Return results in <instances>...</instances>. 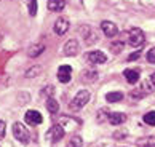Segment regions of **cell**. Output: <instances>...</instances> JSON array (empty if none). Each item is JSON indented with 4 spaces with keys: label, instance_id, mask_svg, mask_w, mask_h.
Segmentation results:
<instances>
[{
    "label": "cell",
    "instance_id": "obj_6",
    "mask_svg": "<svg viewBox=\"0 0 155 147\" xmlns=\"http://www.w3.org/2000/svg\"><path fill=\"white\" fill-rule=\"evenodd\" d=\"M87 58H88V61H90L91 64H104L106 61H107V56L102 53V51H99V50L90 51V53L87 54Z\"/></svg>",
    "mask_w": 155,
    "mask_h": 147
},
{
    "label": "cell",
    "instance_id": "obj_29",
    "mask_svg": "<svg viewBox=\"0 0 155 147\" xmlns=\"http://www.w3.org/2000/svg\"><path fill=\"white\" fill-rule=\"evenodd\" d=\"M5 133H7V125L3 120H0V138H5Z\"/></svg>",
    "mask_w": 155,
    "mask_h": 147
},
{
    "label": "cell",
    "instance_id": "obj_2",
    "mask_svg": "<svg viewBox=\"0 0 155 147\" xmlns=\"http://www.w3.org/2000/svg\"><path fill=\"white\" fill-rule=\"evenodd\" d=\"M13 134H15V138L18 139L19 142H22V144H27V142H29V139H31L29 131H27L26 126L22 125V123H19V122L13 123Z\"/></svg>",
    "mask_w": 155,
    "mask_h": 147
},
{
    "label": "cell",
    "instance_id": "obj_30",
    "mask_svg": "<svg viewBox=\"0 0 155 147\" xmlns=\"http://www.w3.org/2000/svg\"><path fill=\"white\" fill-rule=\"evenodd\" d=\"M139 56H141V53H139V51H136V53H133V54H130V56H128V61H136L137 58H139Z\"/></svg>",
    "mask_w": 155,
    "mask_h": 147
},
{
    "label": "cell",
    "instance_id": "obj_12",
    "mask_svg": "<svg viewBox=\"0 0 155 147\" xmlns=\"http://www.w3.org/2000/svg\"><path fill=\"white\" fill-rule=\"evenodd\" d=\"M48 136L51 141H54V142H58V141L62 139V136H64V129H62L61 125H54L53 128L48 131Z\"/></svg>",
    "mask_w": 155,
    "mask_h": 147
},
{
    "label": "cell",
    "instance_id": "obj_31",
    "mask_svg": "<svg viewBox=\"0 0 155 147\" xmlns=\"http://www.w3.org/2000/svg\"><path fill=\"white\" fill-rule=\"evenodd\" d=\"M125 134H126V131H122V133L117 131V133H114V138H117V139H123V138H126Z\"/></svg>",
    "mask_w": 155,
    "mask_h": 147
},
{
    "label": "cell",
    "instance_id": "obj_18",
    "mask_svg": "<svg viewBox=\"0 0 155 147\" xmlns=\"http://www.w3.org/2000/svg\"><path fill=\"white\" fill-rule=\"evenodd\" d=\"M123 99V93L122 91H110L106 94V101L107 103H120Z\"/></svg>",
    "mask_w": 155,
    "mask_h": 147
},
{
    "label": "cell",
    "instance_id": "obj_10",
    "mask_svg": "<svg viewBox=\"0 0 155 147\" xmlns=\"http://www.w3.org/2000/svg\"><path fill=\"white\" fill-rule=\"evenodd\" d=\"M69 31V21L66 18H58L54 22V32L58 35H64V34Z\"/></svg>",
    "mask_w": 155,
    "mask_h": 147
},
{
    "label": "cell",
    "instance_id": "obj_21",
    "mask_svg": "<svg viewBox=\"0 0 155 147\" xmlns=\"http://www.w3.org/2000/svg\"><path fill=\"white\" fill-rule=\"evenodd\" d=\"M53 94H54V87L53 85H47V87L40 91V96H42V98H47V99L53 98Z\"/></svg>",
    "mask_w": 155,
    "mask_h": 147
},
{
    "label": "cell",
    "instance_id": "obj_4",
    "mask_svg": "<svg viewBox=\"0 0 155 147\" xmlns=\"http://www.w3.org/2000/svg\"><path fill=\"white\" fill-rule=\"evenodd\" d=\"M80 32L83 34V37H85V42H87V45L96 43L97 40H99V37H97V32H96L94 29H91L90 26H82V27H80Z\"/></svg>",
    "mask_w": 155,
    "mask_h": 147
},
{
    "label": "cell",
    "instance_id": "obj_26",
    "mask_svg": "<svg viewBox=\"0 0 155 147\" xmlns=\"http://www.w3.org/2000/svg\"><path fill=\"white\" fill-rule=\"evenodd\" d=\"M27 7H29V15L31 16L37 15V0H27Z\"/></svg>",
    "mask_w": 155,
    "mask_h": 147
},
{
    "label": "cell",
    "instance_id": "obj_32",
    "mask_svg": "<svg viewBox=\"0 0 155 147\" xmlns=\"http://www.w3.org/2000/svg\"><path fill=\"white\" fill-rule=\"evenodd\" d=\"M150 82L153 83V87H155V72L152 74V77H150Z\"/></svg>",
    "mask_w": 155,
    "mask_h": 147
},
{
    "label": "cell",
    "instance_id": "obj_11",
    "mask_svg": "<svg viewBox=\"0 0 155 147\" xmlns=\"http://www.w3.org/2000/svg\"><path fill=\"white\" fill-rule=\"evenodd\" d=\"M78 53V42L77 40H67L64 43V54L66 56H75Z\"/></svg>",
    "mask_w": 155,
    "mask_h": 147
},
{
    "label": "cell",
    "instance_id": "obj_19",
    "mask_svg": "<svg viewBox=\"0 0 155 147\" xmlns=\"http://www.w3.org/2000/svg\"><path fill=\"white\" fill-rule=\"evenodd\" d=\"M40 72H42V67L40 66H34V67H31V69H27L26 70V78H35V77H38L40 75Z\"/></svg>",
    "mask_w": 155,
    "mask_h": 147
},
{
    "label": "cell",
    "instance_id": "obj_9",
    "mask_svg": "<svg viewBox=\"0 0 155 147\" xmlns=\"http://www.w3.org/2000/svg\"><path fill=\"white\" fill-rule=\"evenodd\" d=\"M109 123L114 126H117V125H123V123L126 122V115L122 114V112H110L109 114Z\"/></svg>",
    "mask_w": 155,
    "mask_h": 147
},
{
    "label": "cell",
    "instance_id": "obj_17",
    "mask_svg": "<svg viewBox=\"0 0 155 147\" xmlns=\"http://www.w3.org/2000/svg\"><path fill=\"white\" fill-rule=\"evenodd\" d=\"M47 109H48L50 114H53V115L58 114L59 112V103L54 98H50V99H47Z\"/></svg>",
    "mask_w": 155,
    "mask_h": 147
},
{
    "label": "cell",
    "instance_id": "obj_23",
    "mask_svg": "<svg viewBox=\"0 0 155 147\" xmlns=\"http://www.w3.org/2000/svg\"><path fill=\"white\" fill-rule=\"evenodd\" d=\"M83 80L85 82H94L97 78V72L96 70H83Z\"/></svg>",
    "mask_w": 155,
    "mask_h": 147
},
{
    "label": "cell",
    "instance_id": "obj_3",
    "mask_svg": "<svg viewBox=\"0 0 155 147\" xmlns=\"http://www.w3.org/2000/svg\"><path fill=\"white\" fill-rule=\"evenodd\" d=\"M146 40V35L144 32H142L139 27H133V29L130 31V45L131 47H141L142 43H144Z\"/></svg>",
    "mask_w": 155,
    "mask_h": 147
},
{
    "label": "cell",
    "instance_id": "obj_14",
    "mask_svg": "<svg viewBox=\"0 0 155 147\" xmlns=\"http://www.w3.org/2000/svg\"><path fill=\"white\" fill-rule=\"evenodd\" d=\"M66 7V0H48L50 11H62Z\"/></svg>",
    "mask_w": 155,
    "mask_h": 147
},
{
    "label": "cell",
    "instance_id": "obj_13",
    "mask_svg": "<svg viewBox=\"0 0 155 147\" xmlns=\"http://www.w3.org/2000/svg\"><path fill=\"white\" fill-rule=\"evenodd\" d=\"M123 75L126 78V82L131 83V85H134L137 80H139V70H137V69H126L123 72Z\"/></svg>",
    "mask_w": 155,
    "mask_h": 147
},
{
    "label": "cell",
    "instance_id": "obj_24",
    "mask_svg": "<svg viewBox=\"0 0 155 147\" xmlns=\"http://www.w3.org/2000/svg\"><path fill=\"white\" fill-rule=\"evenodd\" d=\"M144 123H147L149 126H155V110H150L144 115Z\"/></svg>",
    "mask_w": 155,
    "mask_h": 147
},
{
    "label": "cell",
    "instance_id": "obj_20",
    "mask_svg": "<svg viewBox=\"0 0 155 147\" xmlns=\"http://www.w3.org/2000/svg\"><path fill=\"white\" fill-rule=\"evenodd\" d=\"M83 145V139H82V136H72L71 139H69V142H67V145L66 147H82Z\"/></svg>",
    "mask_w": 155,
    "mask_h": 147
},
{
    "label": "cell",
    "instance_id": "obj_25",
    "mask_svg": "<svg viewBox=\"0 0 155 147\" xmlns=\"http://www.w3.org/2000/svg\"><path fill=\"white\" fill-rule=\"evenodd\" d=\"M123 47H125V43H123V42H114V43L110 45V51H112V53H115V54H118V53L123 50Z\"/></svg>",
    "mask_w": 155,
    "mask_h": 147
},
{
    "label": "cell",
    "instance_id": "obj_7",
    "mask_svg": "<svg viewBox=\"0 0 155 147\" xmlns=\"http://www.w3.org/2000/svg\"><path fill=\"white\" fill-rule=\"evenodd\" d=\"M72 78V67L71 66H61L58 69V80L61 83H69Z\"/></svg>",
    "mask_w": 155,
    "mask_h": 147
},
{
    "label": "cell",
    "instance_id": "obj_5",
    "mask_svg": "<svg viewBox=\"0 0 155 147\" xmlns=\"http://www.w3.org/2000/svg\"><path fill=\"white\" fill-rule=\"evenodd\" d=\"M24 120H26L27 125L37 126V125H40V123H42L43 117L40 115V112H37V110H27L26 115H24Z\"/></svg>",
    "mask_w": 155,
    "mask_h": 147
},
{
    "label": "cell",
    "instance_id": "obj_16",
    "mask_svg": "<svg viewBox=\"0 0 155 147\" xmlns=\"http://www.w3.org/2000/svg\"><path fill=\"white\" fill-rule=\"evenodd\" d=\"M137 147H155V136H147L136 141Z\"/></svg>",
    "mask_w": 155,
    "mask_h": 147
},
{
    "label": "cell",
    "instance_id": "obj_15",
    "mask_svg": "<svg viewBox=\"0 0 155 147\" xmlns=\"http://www.w3.org/2000/svg\"><path fill=\"white\" fill-rule=\"evenodd\" d=\"M43 51H45V45L43 43H35L29 48V56L31 58H37V56H40Z\"/></svg>",
    "mask_w": 155,
    "mask_h": 147
},
{
    "label": "cell",
    "instance_id": "obj_27",
    "mask_svg": "<svg viewBox=\"0 0 155 147\" xmlns=\"http://www.w3.org/2000/svg\"><path fill=\"white\" fill-rule=\"evenodd\" d=\"M130 96H131V98H134V99H142V98H144V91H142L141 88H136V90H133V91L130 93Z\"/></svg>",
    "mask_w": 155,
    "mask_h": 147
},
{
    "label": "cell",
    "instance_id": "obj_1",
    "mask_svg": "<svg viewBox=\"0 0 155 147\" xmlns=\"http://www.w3.org/2000/svg\"><path fill=\"white\" fill-rule=\"evenodd\" d=\"M88 101H90V91H88V90H82V91H78V93L75 94V98L72 99L71 109H74V110L82 109L83 106H87Z\"/></svg>",
    "mask_w": 155,
    "mask_h": 147
},
{
    "label": "cell",
    "instance_id": "obj_8",
    "mask_svg": "<svg viewBox=\"0 0 155 147\" xmlns=\"http://www.w3.org/2000/svg\"><path fill=\"white\" fill-rule=\"evenodd\" d=\"M101 29L106 34V37H115L118 34V27L114 24L112 21H102L101 22Z\"/></svg>",
    "mask_w": 155,
    "mask_h": 147
},
{
    "label": "cell",
    "instance_id": "obj_28",
    "mask_svg": "<svg viewBox=\"0 0 155 147\" xmlns=\"http://www.w3.org/2000/svg\"><path fill=\"white\" fill-rule=\"evenodd\" d=\"M147 61L150 64H155V48H150L147 51Z\"/></svg>",
    "mask_w": 155,
    "mask_h": 147
},
{
    "label": "cell",
    "instance_id": "obj_22",
    "mask_svg": "<svg viewBox=\"0 0 155 147\" xmlns=\"http://www.w3.org/2000/svg\"><path fill=\"white\" fill-rule=\"evenodd\" d=\"M139 88L142 90V91H144V94H150V93L153 91V90H155V87H153V83H152L150 80H147V78H146L144 82H142V85H141Z\"/></svg>",
    "mask_w": 155,
    "mask_h": 147
}]
</instances>
